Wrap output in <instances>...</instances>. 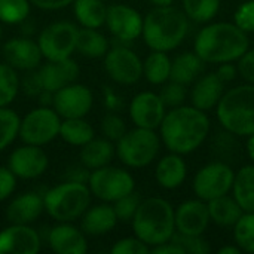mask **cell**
<instances>
[{"label":"cell","mask_w":254,"mask_h":254,"mask_svg":"<svg viewBox=\"0 0 254 254\" xmlns=\"http://www.w3.org/2000/svg\"><path fill=\"white\" fill-rule=\"evenodd\" d=\"M234 24L246 33H254V0H247L238 6Z\"/></svg>","instance_id":"cell-44"},{"label":"cell","mask_w":254,"mask_h":254,"mask_svg":"<svg viewBox=\"0 0 254 254\" xmlns=\"http://www.w3.org/2000/svg\"><path fill=\"white\" fill-rule=\"evenodd\" d=\"M204 70L205 61L196 52H182L171 61L170 80L188 86L195 83V80L204 73Z\"/></svg>","instance_id":"cell-24"},{"label":"cell","mask_w":254,"mask_h":254,"mask_svg":"<svg viewBox=\"0 0 254 254\" xmlns=\"http://www.w3.org/2000/svg\"><path fill=\"white\" fill-rule=\"evenodd\" d=\"M115 155V146L107 138H92L82 146L80 162L88 170H97L110 164Z\"/></svg>","instance_id":"cell-28"},{"label":"cell","mask_w":254,"mask_h":254,"mask_svg":"<svg viewBox=\"0 0 254 254\" xmlns=\"http://www.w3.org/2000/svg\"><path fill=\"white\" fill-rule=\"evenodd\" d=\"M165 104L162 103L159 94L155 92H140L137 94L129 106L131 121L138 128L156 129L159 128L165 116Z\"/></svg>","instance_id":"cell-15"},{"label":"cell","mask_w":254,"mask_h":254,"mask_svg":"<svg viewBox=\"0 0 254 254\" xmlns=\"http://www.w3.org/2000/svg\"><path fill=\"white\" fill-rule=\"evenodd\" d=\"M170 241L179 246L185 254H208L211 252L208 241L204 240L202 235H186L174 232Z\"/></svg>","instance_id":"cell-40"},{"label":"cell","mask_w":254,"mask_h":254,"mask_svg":"<svg viewBox=\"0 0 254 254\" xmlns=\"http://www.w3.org/2000/svg\"><path fill=\"white\" fill-rule=\"evenodd\" d=\"M30 13V0H0V21L19 24Z\"/></svg>","instance_id":"cell-39"},{"label":"cell","mask_w":254,"mask_h":254,"mask_svg":"<svg viewBox=\"0 0 254 254\" xmlns=\"http://www.w3.org/2000/svg\"><path fill=\"white\" fill-rule=\"evenodd\" d=\"M153 254H185V252L176 246L174 243L171 241H167L164 244H159V246H155L152 250H150Z\"/></svg>","instance_id":"cell-50"},{"label":"cell","mask_w":254,"mask_h":254,"mask_svg":"<svg viewBox=\"0 0 254 254\" xmlns=\"http://www.w3.org/2000/svg\"><path fill=\"white\" fill-rule=\"evenodd\" d=\"M104 68L110 79L121 85H132L143 76V61L134 51L125 46H115L107 51Z\"/></svg>","instance_id":"cell-12"},{"label":"cell","mask_w":254,"mask_h":254,"mask_svg":"<svg viewBox=\"0 0 254 254\" xmlns=\"http://www.w3.org/2000/svg\"><path fill=\"white\" fill-rule=\"evenodd\" d=\"M76 51L89 58H100L107 54L109 42L97 28H77Z\"/></svg>","instance_id":"cell-30"},{"label":"cell","mask_w":254,"mask_h":254,"mask_svg":"<svg viewBox=\"0 0 254 254\" xmlns=\"http://www.w3.org/2000/svg\"><path fill=\"white\" fill-rule=\"evenodd\" d=\"M189 18L185 12L170 6H156L143 18L141 36L152 51L168 52L186 37Z\"/></svg>","instance_id":"cell-3"},{"label":"cell","mask_w":254,"mask_h":254,"mask_svg":"<svg viewBox=\"0 0 254 254\" xmlns=\"http://www.w3.org/2000/svg\"><path fill=\"white\" fill-rule=\"evenodd\" d=\"M247 153L252 158V161H254V134L249 135V140H247Z\"/></svg>","instance_id":"cell-52"},{"label":"cell","mask_w":254,"mask_h":254,"mask_svg":"<svg viewBox=\"0 0 254 254\" xmlns=\"http://www.w3.org/2000/svg\"><path fill=\"white\" fill-rule=\"evenodd\" d=\"M216 74L220 77V80L226 85L228 82H232L238 74V67L232 63H222V65L217 68Z\"/></svg>","instance_id":"cell-49"},{"label":"cell","mask_w":254,"mask_h":254,"mask_svg":"<svg viewBox=\"0 0 254 254\" xmlns=\"http://www.w3.org/2000/svg\"><path fill=\"white\" fill-rule=\"evenodd\" d=\"M176 231L186 235H202L211 219L208 204L202 199H189L179 205L174 211Z\"/></svg>","instance_id":"cell-17"},{"label":"cell","mask_w":254,"mask_h":254,"mask_svg":"<svg viewBox=\"0 0 254 254\" xmlns=\"http://www.w3.org/2000/svg\"><path fill=\"white\" fill-rule=\"evenodd\" d=\"M159 97L162 103L165 104V107L174 109V107L183 106V101L186 98V86L171 80L170 83L162 86Z\"/></svg>","instance_id":"cell-42"},{"label":"cell","mask_w":254,"mask_h":254,"mask_svg":"<svg viewBox=\"0 0 254 254\" xmlns=\"http://www.w3.org/2000/svg\"><path fill=\"white\" fill-rule=\"evenodd\" d=\"M171 60L167 52L153 51L143 63V74L152 85H162L170 79Z\"/></svg>","instance_id":"cell-32"},{"label":"cell","mask_w":254,"mask_h":254,"mask_svg":"<svg viewBox=\"0 0 254 254\" xmlns=\"http://www.w3.org/2000/svg\"><path fill=\"white\" fill-rule=\"evenodd\" d=\"M183 9L189 19L205 24L217 15L220 0H183Z\"/></svg>","instance_id":"cell-34"},{"label":"cell","mask_w":254,"mask_h":254,"mask_svg":"<svg viewBox=\"0 0 254 254\" xmlns=\"http://www.w3.org/2000/svg\"><path fill=\"white\" fill-rule=\"evenodd\" d=\"M48 241L52 252L57 254H85L88 252V243L83 232L68 223L52 228Z\"/></svg>","instance_id":"cell-22"},{"label":"cell","mask_w":254,"mask_h":254,"mask_svg":"<svg viewBox=\"0 0 254 254\" xmlns=\"http://www.w3.org/2000/svg\"><path fill=\"white\" fill-rule=\"evenodd\" d=\"M74 15L82 27L100 28L106 24L107 7L101 0H74Z\"/></svg>","instance_id":"cell-31"},{"label":"cell","mask_w":254,"mask_h":254,"mask_svg":"<svg viewBox=\"0 0 254 254\" xmlns=\"http://www.w3.org/2000/svg\"><path fill=\"white\" fill-rule=\"evenodd\" d=\"M60 135L65 143L82 147L94 138V128L83 118H71L61 122Z\"/></svg>","instance_id":"cell-33"},{"label":"cell","mask_w":254,"mask_h":254,"mask_svg":"<svg viewBox=\"0 0 254 254\" xmlns=\"http://www.w3.org/2000/svg\"><path fill=\"white\" fill-rule=\"evenodd\" d=\"M232 190L244 213H254V165H246L235 174Z\"/></svg>","instance_id":"cell-29"},{"label":"cell","mask_w":254,"mask_h":254,"mask_svg":"<svg viewBox=\"0 0 254 254\" xmlns=\"http://www.w3.org/2000/svg\"><path fill=\"white\" fill-rule=\"evenodd\" d=\"M19 116L7 107H0V150L10 146L16 135H19Z\"/></svg>","instance_id":"cell-36"},{"label":"cell","mask_w":254,"mask_h":254,"mask_svg":"<svg viewBox=\"0 0 254 254\" xmlns=\"http://www.w3.org/2000/svg\"><path fill=\"white\" fill-rule=\"evenodd\" d=\"M88 186L95 198L106 202H115L119 198L131 193L135 183L128 171L106 165L92 170L88 179Z\"/></svg>","instance_id":"cell-8"},{"label":"cell","mask_w":254,"mask_h":254,"mask_svg":"<svg viewBox=\"0 0 254 254\" xmlns=\"http://www.w3.org/2000/svg\"><path fill=\"white\" fill-rule=\"evenodd\" d=\"M0 37H1V27H0Z\"/></svg>","instance_id":"cell-54"},{"label":"cell","mask_w":254,"mask_h":254,"mask_svg":"<svg viewBox=\"0 0 254 254\" xmlns=\"http://www.w3.org/2000/svg\"><path fill=\"white\" fill-rule=\"evenodd\" d=\"M43 210V198L36 192H27L12 199V202L6 208V217L10 223L28 225L34 222Z\"/></svg>","instance_id":"cell-23"},{"label":"cell","mask_w":254,"mask_h":254,"mask_svg":"<svg viewBox=\"0 0 254 254\" xmlns=\"http://www.w3.org/2000/svg\"><path fill=\"white\" fill-rule=\"evenodd\" d=\"M159 128L161 138L170 152L188 155L208 137L210 119L205 112L193 106H179L165 113Z\"/></svg>","instance_id":"cell-1"},{"label":"cell","mask_w":254,"mask_h":254,"mask_svg":"<svg viewBox=\"0 0 254 254\" xmlns=\"http://www.w3.org/2000/svg\"><path fill=\"white\" fill-rule=\"evenodd\" d=\"M186 174H188V167L185 159L182 158V155L173 152L171 155L164 156L158 162L155 171L156 182L164 189H177L179 186L183 185Z\"/></svg>","instance_id":"cell-25"},{"label":"cell","mask_w":254,"mask_h":254,"mask_svg":"<svg viewBox=\"0 0 254 254\" xmlns=\"http://www.w3.org/2000/svg\"><path fill=\"white\" fill-rule=\"evenodd\" d=\"M94 103L92 92L85 85L70 83L54 92L52 106L60 118H85Z\"/></svg>","instance_id":"cell-13"},{"label":"cell","mask_w":254,"mask_h":254,"mask_svg":"<svg viewBox=\"0 0 254 254\" xmlns=\"http://www.w3.org/2000/svg\"><path fill=\"white\" fill-rule=\"evenodd\" d=\"M116 223H118V217L113 210V205L101 204L83 213L82 229H83V234L100 237V235L109 234L116 226Z\"/></svg>","instance_id":"cell-26"},{"label":"cell","mask_w":254,"mask_h":254,"mask_svg":"<svg viewBox=\"0 0 254 254\" xmlns=\"http://www.w3.org/2000/svg\"><path fill=\"white\" fill-rule=\"evenodd\" d=\"M241 253V249L237 246H225L222 249H219V254H240Z\"/></svg>","instance_id":"cell-51"},{"label":"cell","mask_w":254,"mask_h":254,"mask_svg":"<svg viewBox=\"0 0 254 254\" xmlns=\"http://www.w3.org/2000/svg\"><path fill=\"white\" fill-rule=\"evenodd\" d=\"M237 67H238V74L249 83L254 85V48L246 51V54L238 60Z\"/></svg>","instance_id":"cell-46"},{"label":"cell","mask_w":254,"mask_h":254,"mask_svg":"<svg viewBox=\"0 0 254 254\" xmlns=\"http://www.w3.org/2000/svg\"><path fill=\"white\" fill-rule=\"evenodd\" d=\"M207 204H208L211 222H214L216 225L223 226V228L235 226V223L244 214V210L241 208V205L237 202V199L234 196H229V193L214 198V199L208 201Z\"/></svg>","instance_id":"cell-27"},{"label":"cell","mask_w":254,"mask_h":254,"mask_svg":"<svg viewBox=\"0 0 254 254\" xmlns=\"http://www.w3.org/2000/svg\"><path fill=\"white\" fill-rule=\"evenodd\" d=\"M77 27L68 21H57L49 24L39 34L37 45L42 57L48 61H60L70 58L76 49Z\"/></svg>","instance_id":"cell-10"},{"label":"cell","mask_w":254,"mask_h":254,"mask_svg":"<svg viewBox=\"0 0 254 254\" xmlns=\"http://www.w3.org/2000/svg\"><path fill=\"white\" fill-rule=\"evenodd\" d=\"M19 89V79L12 65L0 64V107L10 104Z\"/></svg>","instance_id":"cell-35"},{"label":"cell","mask_w":254,"mask_h":254,"mask_svg":"<svg viewBox=\"0 0 254 254\" xmlns=\"http://www.w3.org/2000/svg\"><path fill=\"white\" fill-rule=\"evenodd\" d=\"M16 186V176L4 167H0V201H4L12 195Z\"/></svg>","instance_id":"cell-47"},{"label":"cell","mask_w":254,"mask_h":254,"mask_svg":"<svg viewBox=\"0 0 254 254\" xmlns=\"http://www.w3.org/2000/svg\"><path fill=\"white\" fill-rule=\"evenodd\" d=\"M60 115L54 109L42 106L31 110L21 121L19 137L25 144L43 146L60 135Z\"/></svg>","instance_id":"cell-11"},{"label":"cell","mask_w":254,"mask_h":254,"mask_svg":"<svg viewBox=\"0 0 254 254\" xmlns=\"http://www.w3.org/2000/svg\"><path fill=\"white\" fill-rule=\"evenodd\" d=\"M40 250V237L28 225H16L0 232V254H36Z\"/></svg>","instance_id":"cell-19"},{"label":"cell","mask_w":254,"mask_h":254,"mask_svg":"<svg viewBox=\"0 0 254 254\" xmlns=\"http://www.w3.org/2000/svg\"><path fill=\"white\" fill-rule=\"evenodd\" d=\"M237 137L238 135L232 134L228 129L216 134L214 141H213V150L216 156L219 158L217 161H223L226 164L237 161L235 158L238 156V152H240V144L237 141Z\"/></svg>","instance_id":"cell-37"},{"label":"cell","mask_w":254,"mask_h":254,"mask_svg":"<svg viewBox=\"0 0 254 254\" xmlns=\"http://www.w3.org/2000/svg\"><path fill=\"white\" fill-rule=\"evenodd\" d=\"M45 210L48 214L60 222L68 223L83 216L91 202V190L85 183L70 182L61 183L49 189L45 196Z\"/></svg>","instance_id":"cell-6"},{"label":"cell","mask_w":254,"mask_h":254,"mask_svg":"<svg viewBox=\"0 0 254 254\" xmlns=\"http://www.w3.org/2000/svg\"><path fill=\"white\" fill-rule=\"evenodd\" d=\"M3 57L15 70L31 71L40 65L42 52L39 45L28 37H15L4 43Z\"/></svg>","instance_id":"cell-20"},{"label":"cell","mask_w":254,"mask_h":254,"mask_svg":"<svg viewBox=\"0 0 254 254\" xmlns=\"http://www.w3.org/2000/svg\"><path fill=\"white\" fill-rule=\"evenodd\" d=\"M110 252L112 254H147L150 253V247L135 237L119 240Z\"/></svg>","instance_id":"cell-45"},{"label":"cell","mask_w":254,"mask_h":254,"mask_svg":"<svg viewBox=\"0 0 254 254\" xmlns=\"http://www.w3.org/2000/svg\"><path fill=\"white\" fill-rule=\"evenodd\" d=\"M141 204V198L137 192H131L118 201L113 202V210L116 213L118 222H132L138 207Z\"/></svg>","instance_id":"cell-41"},{"label":"cell","mask_w":254,"mask_h":254,"mask_svg":"<svg viewBox=\"0 0 254 254\" xmlns=\"http://www.w3.org/2000/svg\"><path fill=\"white\" fill-rule=\"evenodd\" d=\"M161 147V140L155 129L135 128L127 131L116 146L119 159L131 168H143L153 162L158 156Z\"/></svg>","instance_id":"cell-7"},{"label":"cell","mask_w":254,"mask_h":254,"mask_svg":"<svg viewBox=\"0 0 254 254\" xmlns=\"http://www.w3.org/2000/svg\"><path fill=\"white\" fill-rule=\"evenodd\" d=\"M36 73L42 89L55 92L70 83H74V80L79 77L80 68L74 60L65 58L60 61H46Z\"/></svg>","instance_id":"cell-18"},{"label":"cell","mask_w":254,"mask_h":254,"mask_svg":"<svg viewBox=\"0 0 254 254\" xmlns=\"http://www.w3.org/2000/svg\"><path fill=\"white\" fill-rule=\"evenodd\" d=\"M106 24L110 33L122 42L135 40L143 31V16L140 12L121 3L107 7Z\"/></svg>","instance_id":"cell-14"},{"label":"cell","mask_w":254,"mask_h":254,"mask_svg":"<svg viewBox=\"0 0 254 254\" xmlns=\"http://www.w3.org/2000/svg\"><path fill=\"white\" fill-rule=\"evenodd\" d=\"M101 131L107 140L118 141L127 132V127L122 118H119L118 115L109 113L101 121Z\"/></svg>","instance_id":"cell-43"},{"label":"cell","mask_w":254,"mask_h":254,"mask_svg":"<svg viewBox=\"0 0 254 254\" xmlns=\"http://www.w3.org/2000/svg\"><path fill=\"white\" fill-rule=\"evenodd\" d=\"M246 31L232 22H214L199 30L195 40V52L211 64L238 61L249 49Z\"/></svg>","instance_id":"cell-2"},{"label":"cell","mask_w":254,"mask_h":254,"mask_svg":"<svg viewBox=\"0 0 254 254\" xmlns=\"http://www.w3.org/2000/svg\"><path fill=\"white\" fill-rule=\"evenodd\" d=\"M223 94H225V83L220 80V77L216 73H208L199 76L195 80V85L190 92V101L193 107L207 112L219 104Z\"/></svg>","instance_id":"cell-21"},{"label":"cell","mask_w":254,"mask_h":254,"mask_svg":"<svg viewBox=\"0 0 254 254\" xmlns=\"http://www.w3.org/2000/svg\"><path fill=\"white\" fill-rule=\"evenodd\" d=\"M235 173L223 161H214L202 167L193 179L195 195L208 202L214 198L228 195L234 186Z\"/></svg>","instance_id":"cell-9"},{"label":"cell","mask_w":254,"mask_h":254,"mask_svg":"<svg viewBox=\"0 0 254 254\" xmlns=\"http://www.w3.org/2000/svg\"><path fill=\"white\" fill-rule=\"evenodd\" d=\"M217 107L222 127L240 137L254 134V85H240L226 91Z\"/></svg>","instance_id":"cell-5"},{"label":"cell","mask_w":254,"mask_h":254,"mask_svg":"<svg viewBox=\"0 0 254 254\" xmlns=\"http://www.w3.org/2000/svg\"><path fill=\"white\" fill-rule=\"evenodd\" d=\"M36 7L43 10H58L63 7H67L74 0H30Z\"/></svg>","instance_id":"cell-48"},{"label":"cell","mask_w":254,"mask_h":254,"mask_svg":"<svg viewBox=\"0 0 254 254\" xmlns=\"http://www.w3.org/2000/svg\"><path fill=\"white\" fill-rule=\"evenodd\" d=\"M234 237L241 252L254 254V213H244L234 226Z\"/></svg>","instance_id":"cell-38"},{"label":"cell","mask_w":254,"mask_h":254,"mask_svg":"<svg viewBox=\"0 0 254 254\" xmlns=\"http://www.w3.org/2000/svg\"><path fill=\"white\" fill-rule=\"evenodd\" d=\"M155 6H170L174 0H150Z\"/></svg>","instance_id":"cell-53"},{"label":"cell","mask_w":254,"mask_h":254,"mask_svg":"<svg viewBox=\"0 0 254 254\" xmlns=\"http://www.w3.org/2000/svg\"><path fill=\"white\" fill-rule=\"evenodd\" d=\"M132 229L149 247L164 244L176 232V217L171 204L162 198H147L141 201L134 219Z\"/></svg>","instance_id":"cell-4"},{"label":"cell","mask_w":254,"mask_h":254,"mask_svg":"<svg viewBox=\"0 0 254 254\" xmlns=\"http://www.w3.org/2000/svg\"><path fill=\"white\" fill-rule=\"evenodd\" d=\"M49 165L46 153L40 146L25 144L15 149L9 156V170L21 179L30 180L42 176Z\"/></svg>","instance_id":"cell-16"}]
</instances>
